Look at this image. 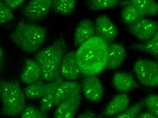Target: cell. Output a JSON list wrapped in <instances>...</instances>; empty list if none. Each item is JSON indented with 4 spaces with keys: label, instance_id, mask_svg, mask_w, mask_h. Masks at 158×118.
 I'll list each match as a JSON object with an SVG mask.
<instances>
[{
    "label": "cell",
    "instance_id": "1",
    "mask_svg": "<svg viewBox=\"0 0 158 118\" xmlns=\"http://www.w3.org/2000/svg\"><path fill=\"white\" fill-rule=\"evenodd\" d=\"M108 45L95 36L82 44L76 52V58L81 74L95 76L106 69Z\"/></svg>",
    "mask_w": 158,
    "mask_h": 118
},
{
    "label": "cell",
    "instance_id": "2",
    "mask_svg": "<svg viewBox=\"0 0 158 118\" xmlns=\"http://www.w3.org/2000/svg\"><path fill=\"white\" fill-rule=\"evenodd\" d=\"M66 44L63 38H60L49 47L37 52L34 55L41 67L42 78L50 82L61 76V62L66 52Z\"/></svg>",
    "mask_w": 158,
    "mask_h": 118
},
{
    "label": "cell",
    "instance_id": "5",
    "mask_svg": "<svg viewBox=\"0 0 158 118\" xmlns=\"http://www.w3.org/2000/svg\"><path fill=\"white\" fill-rule=\"evenodd\" d=\"M136 76L142 85L156 87L158 85V65L151 59H140L134 66Z\"/></svg>",
    "mask_w": 158,
    "mask_h": 118
},
{
    "label": "cell",
    "instance_id": "24",
    "mask_svg": "<svg viewBox=\"0 0 158 118\" xmlns=\"http://www.w3.org/2000/svg\"><path fill=\"white\" fill-rule=\"evenodd\" d=\"M118 0H89L87 1L88 6L95 11L114 8L120 4Z\"/></svg>",
    "mask_w": 158,
    "mask_h": 118
},
{
    "label": "cell",
    "instance_id": "28",
    "mask_svg": "<svg viewBox=\"0 0 158 118\" xmlns=\"http://www.w3.org/2000/svg\"><path fill=\"white\" fill-rule=\"evenodd\" d=\"M15 19L13 11L5 4L0 1V25L4 24Z\"/></svg>",
    "mask_w": 158,
    "mask_h": 118
},
{
    "label": "cell",
    "instance_id": "22",
    "mask_svg": "<svg viewBox=\"0 0 158 118\" xmlns=\"http://www.w3.org/2000/svg\"><path fill=\"white\" fill-rule=\"evenodd\" d=\"M47 84L39 80L29 84L23 92L25 97L29 99L41 98L45 93Z\"/></svg>",
    "mask_w": 158,
    "mask_h": 118
},
{
    "label": "cell",
    "instance_id": "31",
    "mask_svg": "<svg viewBox=\"0 0 158 118\" xmlns=\"http://www.w3.org/2000/svg\"><path fill=\"white\" fill-rule=\"evenodd\" d=\"M136 118H158V117L148 111V112H143L141 114H139Z\"/></svg>",
    "mask_w": 158,
    "mask_h": 118
},
{
    "label": "cell",
    "instance_id": "26",
    "mask_svg": "<svg viewBox=\"0 0 158 118\" xmlns=\"http://www.w3.org/2000/svg\"><path fill=\"white\" fill-rule=\"evenodd\" d=\"M144 106H146L149 112L156 116H158V96L156 94L148 95L143 100Z\"/></svg>",
    "mask_w": 158,
    "mask_h": 118
},
{
    "label": "cell",
    "instance_id": "13",
    "mask_svg": "<svg viewBox=\"0 0 158 118\" xmlns=\"http://www.w3.org/2000/svg\"><path fill=\"white\" fill-rule=\"evenodd\" d=\"M95 36V24L89 19H84L79 22L75 30L74 35L75 46L79 47Z\"/></svg>",
    "mask_w": 158,
    "mask_h": 118
},
{
    "label": "cell",
    "instance_id": "29",
    "mask_svg": "<svg viewBox=\"0 0 158 118\" xmlns=\"http://www.w3.org/2000/svg\"><path fill=\"white\" fill-rule=\"evenodd\" d=\"M24 0H5V4L12 10L21 7L25 3Z\"/></svg>",
    "mask_w": 158,
    "mask_h": 118
},
{
    "label": "cell",
    "instance_id": "23",
    "mask_svg": "<svg viewBox=\"0 0 158 118\" xmlns=\"http://www.w3.org/2000/svg\"><path fill=\"white\" fill-rule=\"evenodd\" d=\"M76 4L75 0H54L52 7L55 13L67 15L75 10Z\"/></svg>",
    "mask_w": 158,
    "mask_h": 118
},
{
    "label": "cell",
    "instance_id": "15",
    "mask_svg": "<svg viewBox=\"0 0 158 118\" xmlns=\"http://www.w3.org/2000/svg\"><path fill=\"white\" fill-rule=\"evenodd\" d=\"M42 71L38 62L33 59H28L21 74L22 82L30 84L40 80L42 78Z\"/></svg>",
    "mask_w": 158,
    "mask_h": 118
},
{
    "label": "cell",
    "instance_id": "20",
    "mask_svg": "<svg viewBox=\"0 0 158 118\" xmlns=\"http://www.w3.org/2000/svg\"><path fill=\"white\" fill-rule=\"evenodd\" d=\"M121 16L122 22L127 26L132 24L145 17L138 9L131 5L124 6L121 11Z\"/></svg>",
    "mask_w": 158,
    "mask_h": 118
},
{
    "label": "cell",
    "instance_id": "12",
    "mask_svg": "<svg viewBox=\"0 0 158 118\" xmlns=\"http://www.w3.org/2000/svg\"><path fill=\"white\" fill-rule=\"evenodd\" d=\"M127 56V51L124 45L118 43L109 44L106 69L109 70L117 69L122 65Z\"/></svg>",
    "mask_w": 158,
    "mask_h": 118
},
{
    "label": "cell",
    "instance_id": "19",
    "mask_svg": "<svg viewBox=\"0 0 158 118\" xmlns=\"http://www.w3.org/2000/svg\"><path fill=\"white\" fill-rule=\"evenodd\" d=\"M123 6H133L138 9L144 16H156L158 13V5L157 2L153 0H128L120 1Z\"/></svg>",
    "mask_w": 158,
    "mask_h": 118
},
{
    "label": "cell",
    "instance_id": "32",
    "mask_svg": "<svg viewBox=\"0 0 158 118\" xmlns=\"http://www.w3.org/2000/svg\"><path fill=\"white\" fill-rule=\"evenodd\" d=\"M3 55V51L2 47H0V68L2 67V63Z\"/></svg>",
    "mask_w": 158,
    "mask_h": 118
},
{
    "label": "cell",
    "instance_id": "21",
    "mask_svg": "<svg viewBox=\"0 0 158 118\" xmlns=\"http://www.w3.org/2000/svg\"><path fill=\"white\" fill-rule=\"evenodd\" d=\"M132 48L140 51L157 57L158 55V34L150 40L143 43H135L132 45Z\"/></svg>",
    "mask_w": 158,
    "mask_h": 118
},
{
    "label": "cell",
    "instance_id": "8",
    "mask_svg": "<svg viewBox=\"0 0 158 118\" xmlns=\"http://www.w3.org/2000/svg\"><path fill=\"white\" fill-rule=\"evenodd\" d=\"M52 3V0H32L25 6L24 15L31 22L40 21L48 15Z\"/></svg>",
    "mask_w": 158,
    "mask_h": 118
},
{
    "label": "cell",
    "instance_id": "27",
    "mask_svg": "<svg viewBox=\"0 0 158 118\" xmlns=\"http://www.w3.org/2000/svg\"><path fill=\"white\" fill-rule=\"evenodd\" d=\"M21 118H48L46 112L34 106L26 107L22 113Z\"/></svg>",
    "mask_w": 158,
    "mask_h": 118
},
{
    "label": "cell",
    "instance_id": "4",
    "mask_svg": "<svg viewBox=\"0 0 158 118\" xmlns=\"http://www.w3.org/2000/svg\"><path fill=\"white\" fill-rule=\"evenodd\" d=\"M2 113L5 116H18L26 108V97L20 84L13 80L2 83L1 96Z\"/></svg>",
    "mask_w": 158,
    "mask_h": 118
},
{
    "label": "cell",
    "instance_id": "9",
    "mask_svg": "<svg viewBox=\"0 0 158 118\" xmlns=\"http://www.w3.org/2000/svg\"><path fill=\"white\" fill-rule=\"evenodd\" d=\"M60 75L67 81H75L81 72L76 58V52L71 51L65 54L60 68Z\"/></svg>",
    "mask_w": 158,
    "mask_h": 118
},
{
    "label": "cell",
    "instance_id": "6",
    "mask_svg": "<svg viewBox=\"0 0 158 118\" xmlns=\"http://www.w3.org/2000/svg\"><path fill=\"white\" fill-rule=\"evenodd\" d=\"M127 29L136 38L144 42L158 34V23L155 20L144 17L127 26Z\"/></svg>",
    "mask_w": 158,
    "mask_h": 118
},
{
    "label": "cell",
    "instance_id": "33",
    "mask_svg": "<svg viewBox=\"0 0 158 118\" xmlns=\"http://www.w3.org/2000/svg\"><path fill=\"white\" fill-rule=\"evenodd\" d=\"M2 83L0 82V96H1V92H2Z\"/></svg>",
    "mask_w": 158,
    "mask_h": 118
},
{
    "label": "cell",
    "instance_id": "7",
    "mask_svg": "<svg viewBox=\"0 0 158 118\" xmlns=\"http://www.w3.org/2000/svg\"><path fill=\"white\" fill-rule=\"evenodd\" d=\"M95 36L108 45L113 43L118 36L117 27L107 16H99L95 20Z\"/></svg>",
    "mask_w": 158,
    "mask_h": 118
},
{
    "label": "cell",
    "instance_id": "3",
    "mask_svg": "<svg viewBox=\"0 0 158 118\" xmlns=\"http://www.w3.org/2000/svg\"><path fill=\"white\" fill-rule=\"evenodd\" d=\"M47 32L41 26L33 23L20 21L10 35V40L25 52H35L43 45Z\"/></svg>",
    "mask_w": 158,
    "mask_h": 118
},
{
    "label": "cell",
    "instance_id": "18",
    "mask_svg": "<svg viewBox=\"0 0 158 118\" xmlns=\"http://www.w3.org/2000/svg\"><path fill=\"white\" fill-rule=\"evenodd\" d=\"M112 83L115 90L119 92H127L136 86L133 77L130 74L123 72H116L114 74Z\"/></svg>",
    "mask_w": 158,
    "mask_h": 118
},
{
    "label": "cell",
    "instance_id": "16",
    "mask_svg": "<svg viewBox=\"0 0 158 118\" xmlns=\"http://www.w3.org/2000/svg\"><path fill=\"white\" fill-rule=\"evenodd\" d=\"M62 77L47 84L45 93L40 98V109L47 112L52 110L54 106L56 94L58 87L64 81Z\"/></svg>",
    "mask_w": 158,
    "mask_h": 118
},
{
    "label": "cell",
    "instance_id": "14",
    "mask_svg": "<svg viewBox=\"0 0 158 118\" xmlns=\"http://www.w3.org/2000/svg\"><path fill=\"white\" fill-rule=\"evenodd\" d=\"M81 85L78 81L64 80L57 89L54 106H57L61 102L71 96L81 95Z\"/></svg>",
    "mask_w": 158,
    "mask_h": 118
},
{
    "label": "cell",
    "instance_id": "25",
    "mask_svg": "<svg viewBox=\"0 0 158 118\" xmlns=\"http://www.w3.org/2000/svg\"><path fill=\"white\" fill-rule=\"evenodd\" d=\"M144 107L143 100L134 104L131 107L115 116L114 118H136L139 112Z\"/></svg>",
    "mask_w": 158,
    "mask_h": 118
},
{
    "label": "cell",
    "instance_id": "11",
    "mask_svg": "<svg viewBox=\"0 0 158 118\" xmlns=\"http://www.w3.org/2000/svg\"><path fill=\"white\" fill-rule=\"evenodd\" d=\"M81 103V95L73 96L60 103L54 114V118H74Z\"/></svg>",
    "mask_w": 158,
    "mask_h": 118
},
{
    "label": "cell",
    "instance_id": "30",
    "mask_svg": "<svg viewBox=\"0 0 158 118\" xmlns=\"http://www.w3.org/2000/svg\"><path fill=\"white\" fill-rule=\"evenodd\" d=\"M77 118H97V117L92 111H87L81 114Z\"/></svg>",
    "mask_w": 158,
    "mask_h": 118
},
{
    "label": "cell",
    "instance_id": "10",
    "mask_svg": "<svg viewBox=\"0 0 158 118\" xmlns=\"http://www.w3.org/2000/svg\"><path fill=\"white\" fill-rule=\"evenodd\" d=\"M81 88L85 96L89 101L98 102L102 97V84L96 76H85L83 79Z\"/></svg>",
    "mask_w": 158,
    "mask_h": 118
},
{
    "label": "cell",
    "instance_id": "17",
    "mask_svg": "<svg viewBox=\"0 0 158 118\" xmlns=\"http://www.w3.org/2000/svg\"><path fill=\"white\" fill-rule=\"evenodd\" d=\"M130 102V97L127 94L121 93L114 96L104 110V116L112 117L118 115L127 109Z\"/></svg>",
    "mask_w": 158,
    "mask_h": 118
}]
</instances>
